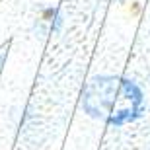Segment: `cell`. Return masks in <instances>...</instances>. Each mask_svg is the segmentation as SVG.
<instances>
[{
  "mask_svg": "<svg viewBox=\"0 0 150 150\" xmlns=\"http://www.w3.org/2000/svg\"><path fill=\"white\" fill-rule=\"evenodd\" d=\"M82 105L96 119L109 125H127L140 117L144 98L139 86L127 78L98 76L84 88Z\"/></svg>",
  "mask_w": 150,
  "mask_h": 150,
  "instance_id": "1",
  "label": "cell"
},
{
  "mask_svg": "<svg viewBox=\"0 0 150 150\" xmlns=\"http://www.w3.org/2000/svg\"><path fill=\"white\" fill-rule=\"evenodd\" d=\"M2 61H4V59H2V57H0V64H2Z\"/></svg>",
  "mask_w": 150,
  "mask_h": 150,
  "instance_id": "2",
  "label": "cell"
}]
</instances>
